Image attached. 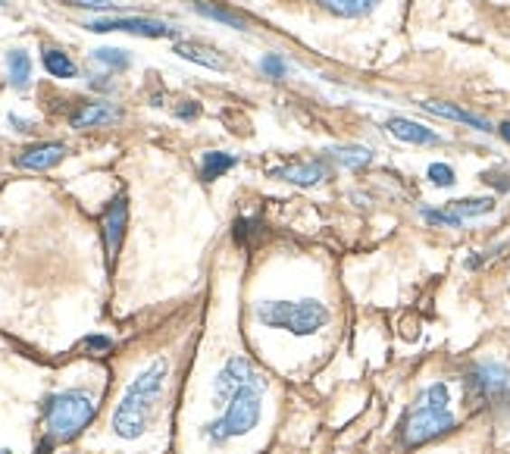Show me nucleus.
Returning a JSON list of instances; mask_svg holds the SVG:
<instances>
[{
  "instance_id": "nucleus-28",
  "label": "nucleus",
  "mask_w": 510,
  "mask_h": 454,
  "mask_svg": "<svg viewBox=\"0 0 510 454\" xmlns=\"http://www.w3.org/2000/svg\"><path fill=\"white\" fill-rule=\"evenodd\" d=\"M482 179H486L488 185L501 188V192H510V175H507V173H486Z\"/></svg>"
},
{
  "instance_id": "nucleus-13",
  "label": "nucleus",
  "mask_w": 510,
  "mask_h": 454,
  "mask_svg": "<svg viewBox=\"0 0 510 454\" xmlns=\"http://www.w3.org/2000/svg\"><path fill=\"white\" fill-rule=\"evenodd\" d=\"M385 128H389L394 138L407 141V145H439V141H441L439 135L432 132V128L413 123V119H404V117H392Z\"/></svg>"
},
{
  "instance_id": "nucleus-23",
  "label": "nucleus",
  "mask_w": 510,
  "mask_h": 454,
  "mask_svg": "<svg viewBox=\"0 0 510 454\" xmlns=\"http://www.w3.org/2000/svg\"><path fill=\"white\" fill-rule=\"evenodd\" d=\"M94 60L113 66V70H126L128 66V53L119 51V47H100V51H94Z\"/></svg>"
},
{
  "instance_id": "nucleus-9",
  "label": "nucleus",
  "mask_w": 510,
  "mask_h": 454,
  "mask_svg": "<svg viewBox=\"0 0 510 454\" xmlns=\"http://www.w3.org/2000/svg\"><path fill=\"white\" fill-rule=\"evenodd\" d=\"M273 179L291 182V185H301V188H314L319 182L329 179V166L323 160H307V164H288V166H276L269 169Z\"/></svg>"
},
{
  "instance_id": "nucleus-17",
  "label": "nucleus",
  "mask_w": 510,
  "mask_h": 454,
  "mask_svg": "<svg viewBox=\"0 0 510 454\" xmlns=\"http://www.w3.org/2000/svg\"><path fill=\"white\" fill-rule=\"evenodd\" d=\"M232 166H235V157H232V154L210 151V154H203L201 175H203V179H207V182H213V179H220V175H226Z\"/></svg>"
},
{
  "instance_id": "nucleus-19",
  "label": "nucleus",
  "mask_w": 510,
  "mask_h": 454,
  "mask_svg": "<svg viewBox=\"0 0 510 454\" xmlns=\"http://www.w3.org/2000/svg\"><path fill=\"white\" fill-rule=\"evenodd\" d=\"M192 6L201 16H207V19H216V23H226V25H232V29H244V19L241 16H235V13H229V10H222V6H213L210 0H192Z\"/></svg>"
},
{
  "instance_id": "nucleus-29",
  "label": "nucleus",
  "mask_w": 510,
  "mask_h": 454,
  "mask_svg": "<svg viewBox=\"0 0 510 454\" xmlns=\"http://www.w3.org/2000/svg\"><path fill=\"white\" fill-rule=\"evenodd\" d=\"M501 417H505V430H507V436H510V402L507 404H501Z\"/></svg>"
},
{
  "instance_id": "nucleus-1",
  "label": "nucleus",
  "mask_w": 510,
  "mask_h": 454,
  "mask_svg": "<svg viewBox=\"0 0 510 454\" xmlns=\"http://www.w3.org/2000/svg\"><path fill=\"white\" fill-rule=\"evenodd\" d=\"M263 395H267V379L248 357L235 355L220 367L213 379V398L222 404L220 417L203 426V436L210 445H226L229 439L248 436L263 413Z\"/></svg>"
},
{
  "instance_id": "nucleus-32",
  "label": "nucleus",
  "mask_w": 510,
  "mask_h": 454,
  "mask_svg": "<svg viewBox=\"0 0 510 454\" xmlns=\"http://www.w3.org/2000/svg\"><path fill=\"white\" fill-rule=\"evenodd\" d=\"M4 4H6V0H0V6H4Z\"/></svg>"
},
{
  "instance_id": "nucleus-20",
  "label": "nucleus",
  "mask_w": 510,
  "mask_h": 454,
  "mask_svg": "<svg viewBox=\"0 0 510 454\" xmlns=\"http://www.w3.org/2000/svg\"><path fill=\"white\" fill-rule=\"evenodd\" d=\"M44 70L51 72L53 79H72L76 76V63H72L63 51H47L44 53Z\"/></svg>"
},
{
  "instance_id": "nucleus-6",
  "label": "nucleus",
  "mask_w": 510,
  "mask_h": 454,
  "mask_svg": "<svg viewBox=\"0 0 510 454\" xmlns=\"http://www.w3.org/2000/svg\"><path fill=\"white\" fill-rule=\"evenodd\" d=\"M464 392L473 408H501L510 402V364L498 357L473 361L464 373Z\"/></svg>"
},
{
  "instance_id": "nucleus-30",
  "label": "nucleus",
  "mask_w": 510,
  "mask_h": 454,
  "mask_svg": "<svg viewBox=\"0 0 510 454\" xmlns=\"http://www.w3.org/2000/svg\"><path fill=\"white\" fill-rule=\"evenodd\" d=\"M498 132H501V138L510 141V123H501V126H498Z\"/></svg>"
},
{
  "instance_id": "nucleus-8",
  "label": "nucleus",
  "mask_w": 510,
  "mask_h": 454,
  "mask_svg": "<svg viewBox=\"0 0 510 454\" xmlns=\"http://www.w3.org/2000/svg\"><path fill=\"white\" fill-rule=\"evenodd\" d=\"M126 226H128V201H126V194H117L104 210V248H107V260L110 263L117 260V254L122 248Z\"/></svg>"
},
{
  "instance_id": "nucleus-15",
  "label": "nucleus",
  "mask_w": 510,
  "mask_h": 454,
  "mask_svg": "<svg viewBox=\"0 0 510 454\" xmlns=\"http://www.w3.org/2000/svg\"><path fill=\"white\" fill-rule=\"evenodd\" d=\"M445 210L454 216V220L467 222V220H473V216L492 213V210H495V198H464V201H451V204H448Z\"/></svg>"
},
{
  "instance_id": "nucleus-3",
  "label": "nucleus",
  "mask_w": 510,
  "mask_h": 454,
  "mask_svg": "<svg viewBox=\"0 0 510 454\" xmlns=\"http://www.w3.org/2000/svg\"><path fill=\"white\" fill-rule=\"evenodd\" d=\"M454 426H458V417H454L451 408V385L445 379H435L404 411L398 426V439L404 449H420V445L451 432Z\"/></svg>"
},
{
  "instance_id": "nucleus-27",
  "label": "nucleus",
  "mask_w": 510,
  "mask_h": 454,
  "mask_svg": "<svg viewBox=\"0 0 510 454\" xmlns=\"http://www.w3.org/2000/svg\"><path fill=\"white\" fill-rule=\"evenodd\" d=\"M85 348L94 351V355H107V351L113 348V342H110V338H104V336H91V338H85Z\"/></svg>"
},
{
  "instance_id": "nucleus-31",
  "label": "nucleus",
  "mask_w": 510,
  "mask_h": 454,
  "mask_svg": "<svg viewBox=\"0 0 510 454\" xmlns=\"http://www.w3.org/2000/svg\"><path fill=\"white\" fill-rule=\"evenodd\" d=\"M0 454H13V451L10 449H0Z\"/></svg>"
},
{
  "instance_id": "nucleus-25",
  "label": "nucleus",
  "mask_w": 510,
  "mask_h": 454,
  "mask_svg": "<svg viewBox=\"0 0 510 454\" xmlns=\"http://www.w3.org/2000/svg\"><path fill=\"white\" fill-rule=\"evenodd\" d=\"M260 66H263V72H267L269 79H285V72H288L285 60H282V57H276V53H267Z\"/></svg>"
},
{
  "instance_id": "nucleus-14",
  "label": "nucleus",
  "mask_w": 510,
  "mask_h": 454,
  "mask_svg": "<svg viewBox=\"0 0 510 454\" xmlns=\"http://www.w3.org/2000/svg\"><path fill=\"white\" fill-rule=\"evenodd\" d=\"M175 53H179L182 60H192V63L207 66V70H216V72L229 70V63L213 51V47H203V44H194V42H179L175 44Z\"/></svg>"
},
{
  "instance_id": "nucleus-12",
  "label": "nucleus",
  "mask_w": 510,
  "mask_h": 454,
  "mask_svg": "<svg viewBox=\"0 0 510 454\" xmlns=\"http://www.w3.org/2000/svg\"><path fill=\"white\" fill-rule=\"evenodd\" d=\"M122 119V110L113 104H85L81 110L72 113V128H94V126H110V123H119Z\"/></svg>"
},
{
  "instance_id": "nucleus-21",
  "label": "nucleus",
  "mask_w": 510,
  "mask_h": 454,
  "mask_svg": "<svg viewBox=\"0 0 510 454\" xmlns=\"http://www.w3.org/2000/svg\"><path fill=\"white\" fill-rule=\"evenodd\" d=\"M329 154L338 160V164H345V166H351V169H360V166H366L373 160V154L366 151V147H354V145L329 147Z\"/></svg>"
},
{
  "instance_id": "nucleus-18",
  "label": "nucleus",
  "mask_w": 510,
  "mask_h": 454,
  "mask_svg": "<svg viewBox=\"0 0 510 454\" xmlns=\"http://www.w3.org/2000/svg\"><path fill=\"white\" fill-rule=\"evenodd\" d=\"M319 4H323L326 10L338 13V16H364V13H370L379 0H319Z\"/></svg>"
},
{
  "instance_id": "nucleus-11",
  "label": "nucleus",
  "mask_w": 510,
  "mask_h": 454,
  "mask_svg": "<svg viewBox=\"0 0 510 454\" xmlns=\"http://www.w3.org/2000/svg\"><path fill=\"white\" fill-rule=\"evenodd\" d=\"M420 107H423L426 113H432V117L451 119V123H464V126L476 128V132H492V123H488V119L476 117V113H470V110H460V107H454V104H441V100H423Z\"/></svg>"
},
{
  "instance_id": "nucleus-26",
  "label": "nucleus",
  "mask_w": 510,
  "mask_h": 454,
  "mask_svg": "<svg viewBox=\"0 0 510 454\" xmlns=\"http://www.w3.org/2000/svg\"><path fill=\"white\" fill-rule=\"evenodd\" d=\"M72 6H81V10H110V6H122L128 0H70Z\"/></svg>"
},
{
  "instance_id": "nucleus-24",
  "label": "nucleus",
  "mask_w": 510,
  "mask_h": 454,
  "mask_svg": "<svg viewBox=\"0 0 510 454\" xmlns=\"http://www.w3.org/2000/svg\"><path fill=\"white\" fill-rule=\"evenodd\" d=\"M426 175H430V182L432 185H439V188H451L454 182V169L448 166V164H432L430 169H426Z\"/></svg>"
},
{
  "instance_id": "nucleus-4",
  "label": "nucleus",
  "mask_w": 510,
  "mask_h": 454,
  "mask_svg": "<svg viewBox=\"0 0 510 454\" xmlns=\"http://www.w3.org/2000/svg\"><path fill=\"white\" fill-rule=\"evenodd\" d=\"M254 317L260 326L267 329H282L291 336H316L319 329L329 326L332 310L323 301L314 298H301V301H260L254 307Z\"/></svg>"
},
{
  "instance_id": "nucleus-10",
  "label": "nucleus",
  "mask_w": 510,
  "mask_h": 454,
  "mask_svg": "<svg viewBox=\"0 0 510 454\" xmlns=\"http://www.w3.org/2000/svg\"><path fill=\"white\" fill-rule=\"evenodd\" d=\"M63 157H66V147L57 145V141H47V145H35V147H29V151L19 154V157H16V166L35 169V173H44V169L57 166Z\"/></svg>"
},
{
  "instance_id": "nucleus-22",
  "label": "nucleus",
  "mask_w": 510,
  "mask_h": 454,
  "mask_svg": "<svg viewBox=\"0 0 510 454\" xmlns=\"http://www.w3.org/2000/svg\"><path fill=\"white\" fill-rule=\"evenodd\" d=\"M260 222L257 220H238L235 222V241L238 245H244V248H250L254 245L257 239H260Z\"/></svg>"
},
{
  "instance_id": "nucleus-2",
  "label": "nucleus",
  "mask_w": 510,
  "mask_h": 454,
  "mask_svg": "<svg viewBox=\"0 0 510 454\" xmlns=\"http://www.w3.org/2000/svg\"><path fill=\"white\" fill-rule=\"evenodd\" d=\"M166 379H169V364L166 361H154L147 364L138 376L132 379V385L126 389L122 402L113 411V432L119 439H141L151 430L154 417L160 411V398L166 392Z\"/></svg>"
},
{
  "instance_id": "nucleus-16",
  "label": "nucleus",
  "mask_w": 510,
  "mask_h": 454,
  "mask_svg": "<svg viewBox=\"0 0 510 454\" xmlns=\"http://www.w3.org/2000/svg\"><path fill=\"white\" fill-rule=\"evenodd\" d=\"M6 66H10V82L16 88H25L32 79V60L25 51H10L6 53Z\"/></svg>"
},
{
  "instance_id": "nucleus-5",
  "label": "nucleus",
  "mask_w": 510,
  "mask_h": 454,
  "mask_svg": "<svg viewBox=\"0 0 510 454\" xmlns=\"http://www.w3.org/2000/svg\"><path fill=\"white\" fill-rule=\"evenodd\" d=\"M94 413H98V404H94V398L81 389L53 392V395H47L44 404H41L47 439L57 445L76 439L79 432L94 420Z\"/></svg>"
},
{
  "instance_id": "nucleus-7",
  "label": "nucleus",
  "mask_w": 510,
  "mask_h": 454,
  "mask_svg": "<svg viewBox=\"0 0 510 454\" xmlns=\"http://www.w3.org/2000/svg\"><path fill=\"white\" fill-rule=\"evenodd\" d=\"M85 29L98 32H128V35H141V38H173L175 29L169 23H160V19H94Z\"/></svg>"
}]
</instances>
